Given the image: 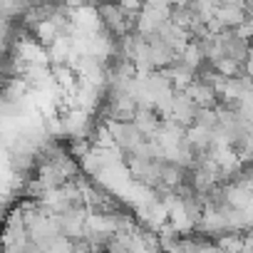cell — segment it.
I'll return each mask as SVG.
<instances>
[{"label": "cell", "mask_w": 253, "mask_h": 253, "mask_svg": "<svg viewBox=\"0 0 253 253\" xmlns=\"http://www.w3.org/2000/svg\"><path fill=\"white\" fill-rule=\"evenodd\" d=\"M94 8H97V15H99L102 28H104L114 40L134 30V18H137L134 13H126V10H122L119 5H114V3H104V0H99Z\"/></svg>", "instance_id": "1"}, {"label": "cell", "mask_w": 253, "mask_h": 253, "mask_svg": "<svg viewBox=\"0 0 253 253\" xmlns=\"http://www.w3.org/2000/svg\"><path fill=\"white\" fill-rule=\"evenodd\" d=\"M104 126H107V132H109L112 142H114L124 154H132V152L144 142L142 132L137 129V126H134L132 122H112V119H107V122H104Z\"/></svg>", "instance_id": "2"}, {"label": "cell", "mask_w": 253, "mask_h": 253, "mask_svg": "<svg viewBox=\"0 0 253 253\" xmlns=\"http://www.w3.org/2000/svg\"><path fill=\"white\" fill-rule=\"evenodd\" d=\"M137 112V102L134 97H129L124 89H109V99H107V119L112 122H132Z\"/></svg>", "instance_id": "3"}, {"label": "cell", "mask_w": 253, "mask_h": 253, "mask_svg": "<svg viewBox=\"0 0 253 253\" xmlns=\"http://www.w3.org/2000/svg\"><path fill=\"white\" fill-rule=\"evenodd\" d=\"M84 218H87V209L84 206H70L62 213H57L60 236H65L70 241H80L82 233H84Z\"/></svg>", "instance_id": "4"}, {"label": "cell", "mask_w": 253, "mask_h": 253, "mask_svg": "<svg viewBox=\"0 0 253 253\" xmlns=\"http://www.w3.org/2000/svg\"><path fill=\"white\" fill-rule=\"evenodd\" d=\"M194 228L199 233H204L206 238H211V241L218 238V236H223V233H228V226H226V218H223L221 209H213V206H204L201 209Z\"/></svg>", "instance_id": "5"}, {"label": "cell", "mask_w": 253, "mask_h": 253, "mask_svg": "<svg viewBox=\"0 0 253 253\" xmlns=\"http://www.w3.org/2000/svg\"><path fill=\"white\" fill-rule=\"evenodd\" d=\"M171 10V8H169ZM169 10H154V8H142L134 18V33L142 38H152L159 33V28L169 20Z\"/></svg>", "instance_id": "6"}, {"label": "cell", "mask_w": 253, "mask_h": 253, "mask_svg": "<svg viewBox=\"0 0 253 253\" xmlns=\"http://www.w3.org/2000/svg\"><path fill=\"white\" fill-rule=\"evenodd\" d=\"M196 112H199V107H196L184 92H174V94H171V102H169V119H171V122L181 124L184 129H186V126L194 122Z\"/></svg>", "instance_id": "7"}, {"label": "cell", "mask_w": 253, "mask_h": 253, "mask_svg": "<svg viewBox=\"0 0 253 253\" xmlns=\"http://www.w3.org/2000/svg\"><path fill=\"white\" fill-rule=\"evenodd\" d=\"M147 60H149V67L152 70H164L167 65H171L176 60V52L157 35L147 38Z\"/></svg>", "instance_id": "8"}, {"label": "cell", "mask_w": 253, "mask_h": 253, "mask_svg": "<svg viewBox=\"0 0 253 253\" xmlns=\"http://www.w3.org/2000/svg\"><path fill=\"white\" fill-rule=\"evenodd\" d=\"M246 18H251V13L243 8L241 0H233V3L216 5V10H213V20H218L223 30H233V28H236L238 23H243Z\"/></svg>", "instance_id": "9"}, {"label": "cell", "mask_w": 253, "mask_h": 253, "mask_svg": "<svg viewBox=\"0 0 253 253\" xmlns=\"http://www.w3.org/2000/svg\"><path fill=\"white\" fill-rule=\"evenodd\" d=\"M196 107H216V102H218V97H216V92L204 82V80H199V77H194L184 89H181Z\"/></svg>", "instance_id": "10"}, {"label": "cell", "mask_w": 253, "mask_h": 253, "mask_svg": "<svg viewBox=\"0 0 253 253\" xmlns=\"http://www.w3.org/2000/svg\"><path fill=\"white\" fill-rule=\"evenodd\" d=\"M157 38H162L176 55L189 45V40H191V35H189V30H184V28H179V25H174V23H164L162 28H159V33H157Z\"/></svg>", "instance_id": "11"}, {"label": "cell", "mask_w": 253, "mask_h": 253, "mask_svg": "<svg viewBox=\"0 0 253 253\" xmlns=\"http://www.w3.org/2000/svg\"><path fill=\"white\" fill-rule=\"evenodd\" d=\"M186 181H189V169H184L174 162H159V181L157 184H162L167 189H176Z\"/></svg>", "instance_id": "12"}, {"label": "cell", "mask_w": 253, "mask_h": 253, "mask_svg": "<svg viewBox=\"0 0 253 253\" xmlns=\"http://www.w3.org/2000/svg\"><path fill=\"white\" fill-rule=\"evenodd\" d=\"M132 124L142 132L144 139H149V137H154V134L159 132L162 117H159L154 109H142V107H137V112H134V117H132Z\"/></svg>", "instance_id": "13"}, {"label": "cell", "mask_w": 253, "mask_h": 253, "mask_svg": "<svg viewBox=\"0 0 253 253\" xmlns=\"http://www.w3.org/2000/svg\"><path fill=\"white\" fill-rule=\"evenodd\" d=\"M50 75H52V82L60 92H70V94L77 92V75L70 65H65V62L50 65Z\"/></svg>", "instance_id": "14"}, {"label": "cell", "mask_w": 253, "mask_h": 253, "mask_svg": "<svg viewBox=\"0 0 253 253\" xmlns=\"http://www.w3.org/2000/svg\"><path fill=\"white\" fill-rule=\"evenodd\" d=\"M189 70H194V72H199L204 65H206V60H204V55H201V47L196 45V40H189V45L176 55Z\"/></svg>", "instance_id": "15"}, {"label": "cell", "mask_w": 253, "mask_h": 253, "mask_svg": "<svg viewBox=\"0 0 253 253\" xmlns=\"http://www.w3.org/2000/svg\"><path fill=\"white\" fill-rule=\"evenodd\" d=\"M30 30H33V38H35V40H38L42 47H47V45H50V42H52L57 35H62V33H60V30H57V28H55L50 20H40V23H38V25H33Z\"/></svg>", "instance_id": "16"}, {"label": "cell", "mask_w": 253, "mask_h": 253, "mask_svg": "<svg viewBox=\"0 0 253 253\" xmlns=\"http://www.w3.org/2000/svg\"><path fill=\"white\" fill-rule=\"evenodd\" d=\"M25 8H28L25 0H0V15H5L10 20L20 18L25 13Z\"/></svg>", "instance_id": "17"}, {"label": "cell", "mask_w": 253, "mask_h": 253, "mask_svg": "<svg viewBox=\"0 0 253 253\" xmlns=\"http://www.w3.org/2000/svg\"><path fill=\"white\" fill-rule=\"evenodd\" d=\"M251 33H253V20H251V18H246L243 23H238V25L233 28V35H236V38H241V40H246V42H248Z\"/></svg>", "instance_id": "18"}, {"label": "cell", "mask_w": 253, "mask_h": 253, "mask_svg": "<svg viewBox=\"0 0 253 253\" xmlns=\"http://www.w3.org/2000/svg\"><path fill=\"white\" fill-rule=\"evenodd\" d=\"M13 38V20L5 18V15H0V40L8 42Z\"/></svg>", "instance_id": "19"}, {"label": "cell", "mask_w": 253, "mask_h": 253, "mask_svg": "<svg viewBox=\"0 0 253 253\" xmlns=\"http://www.w3.org/2000/svg\"><path fill=\"white\" fill-rule=\"evenodd\" d=\"M5 80H8V77H5L3 72H0V87H3V84H5Z\"/></svg>", "instance_id": "20"}]
</instances>
